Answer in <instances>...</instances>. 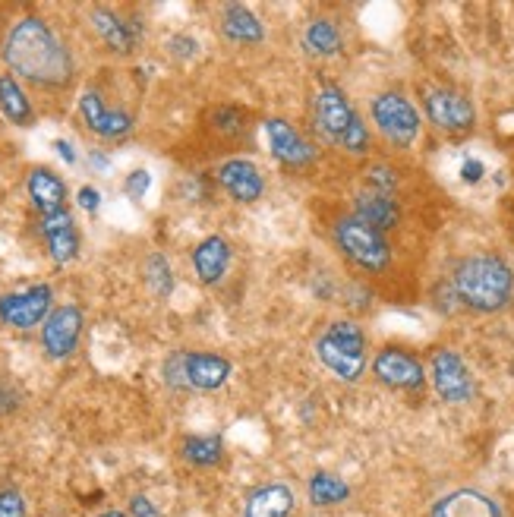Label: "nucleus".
Wrapping results in <instances>:
<instances>
[{
	"label": "nucleus",
	"mask_w": 514,
	"mask_h": 517,
	"mask_svg": "<svg viewBox=\"0 0 514 517\" xmlns=\"http://www.w3.org/2000/svg\"><path fill=\"white\" fill-rule=\"evenodd\" d=\"M79 114H82V120H86V127L95 136H101V139H123V136L133 130V123H136L133 114H127V111H111V108H105V101H101V95L95 89L82 92V98H79Z\"/></svg>",
	"instance_id": "obj_12"
},
{
	"label": "nucleus",
	"mask_w": 514,
	"mask_h": 517,
	"mask_svg": "<svg viewBox=\"0 0 514 517\" xmlns=\"http://www.w3.org/2000/svg\"><path fill=\"white\" fill-rule=\"evenodd\" d=\"M82 309L79 306H57L41 325V347L51 360H67L82 335Z\"/></svg>",
	"instance_id": "obj_10"
},
{
	"label": "nucleus",
	"mask_w": 514,
	"mask_h": 517,
	"mask_svg": "<svg viewBox=\"0 0 514 517\" xmlns=\"http://www.w3.org/2000/svg\"><path fill=\"white\" fill-rule=\"evenodd\" d=\"M354 215L363 218L366 224H373L376 231H392L401 221V205L395 196L388 193H376V190H363L357 199H354Z\"/></svg>",
	"instance_id": "obj_20"
},
{
	"label": "nucleus",
	"mask_w": 514,
	"mask_h": 517,
	"mask_svg": "<svg viewBox=\"0 0 514 517\" xmlns=\"http://www.w3.org/2000/svg\"><path fill=\"white\" fill-rule=\"evenodd\" d=\"M426 517H505L499 502L477 489H455L429 508Z\"/></svg>",
	"instance_id": "obj_15"
},
{
	"label": "nucleus",
	"mask_w": 514,
	"mask_h": 517,
	"mask_svg": "<svg viewBox=\"0 0 514 517\" xmlns=\"http://www.w3.org/2000/svg\"><path fill=\"white\" fill-rule=\"evenodd\" d=\"M76 202H79V209H82V212L95 215V212H98V205H101V193L95 190V186H82V190L76 193Z\"/></svg>",
	"instance_id": "obj_35"
},
{
	"label": "nucleus",
	"mask_w": 514,
	"mask_h": 517,
	"mask_svg": "<svg viewBox=\"0 0 514 517\" xmlns=\"http://www.w3.org/2000/svg\"><path fill=\"white\" fill-rule=\"evenodd\" d=\"M221 32L228 41H234V45H259L265 38L259 16L243 4H228L221 10Z\"/></svg>",
	"instance_id": "obj_23"
},
{
	"label": "nucleus",
	"mask_w": 514,
	"mask_h": 517,
	"mask_svg": "<svg viewBox=\"0 0 514 517\" xmlns=\"http://www.w3.org/2000/svg\"><path fill=\"white\" fill-rule=\"evenodd\" d=\"M171 54H177L180 60H187V57H193L199 48H196V38H190V35H174L171 38Z\"/></svg>",
	"instance_id": "obj_36"
},
{
	"label": "nucleus",
	"mask_w": 514,
	"mask_h": 517,
	"mask_svg": "<svg viewBox=\"0 0 514 517\" xmlns=\"http://www.w3.org/2000/svg\"><path fill=\"white\" fill-rule=\"evenodd\" d=\"M228 268H231V246L224 237L212 234L193 250V272L202 284H209V287L218 284L224 275H228Z\"/></svg>",
	"instance_id": "obj_17"
},
{
	"label": "nucleus",
	"mask_w": 514,
	"mask_h": 517,
	"mask_svg": "<svg viewBox=\"0 0 514 517\" xmlns=\"http://www.w3.org/2000/svg\"><path fill=\"white\" fill-rule=\"evenodd\" d=\"M373 123L376 130L392 142L395 149H410L420 136V114L401 92H382L373 98Z\"/></svg>",
	"instance_id": "obj_5"
},
{
	"label": "nucleus",
	"mask_w": 514,
	"mask_h": 517,
	"mask_svg": "<svg viewBox=\"0 0 514 517\" xmlns=\"http://www.w3.org/2000/svg\"><path fill=\"white\" fill-rule=\"evenodd\" d=\"M344 45V38H341V29L332 23V19H325V16H316L306 23L303 29V48L306 54H313V57H332L338 54Z\"/></svg>",
	"instance_id": "obj_24"
},
{
	"label": "nucleus",
	"mask_w": 514,
	"mask_h": 517,
	"mask_svg": "<svg viewBox=\"0 0 514 517\" xmlns=\"http://www.w3.org/2000/svg\"><path fill=\"white\" fill-rule=\"evenodd\" d=\"M332 237L338 250L354 265H360L363 272H385V268L392 265V246H388L385 234L357 215L338 218Z\"/></svg>",
	"instance_id": "obj_4"
},
{
	"label": "nucleus",
	"mask_w": 514,
	"mask_h": 517,
	"mask_svg": "<svg viewBox=\"0 0 514 517\" xmlns=\"http://www.w3.org/2000/svg\"><path fill=\"white\" fill-rule=\"evenodd\" d=\"M4 60L13 76L41 89H60L73 79V57L67 45L41 16H23L4 41Z\"/></svg>",
	"instance_id": "obj_1"
},
{
	"label": "nucleus",
	"mask_w": 514,
	"mask_h": 517,
	"mask_svg": "<svg viewBox=\"0 0 514 517\" xmlns=\"http://www.w3.org/2000/svg\"><path fill=\"white\" fill-rule=\"evenodd\" d=\"M41 237L48 243V256L57 262V265H67L76 259L79 253V234H76V224H73V215L67 209L60 212H51V215H41Z\"/></svg>",
	"instance_id": "obj_14"
},
{
	"label": "nucleus",
	"mask_w": 514,
	"mask_h": 517,
	"mask_svg": "<svg viewBox=\"0 0 514 517\" xmlns=\"http://www.w3.org/2000/svg\"><path fill=\"white\" fill-rule=\"evenodd\" d=\"M316 357L328 372H335V376L344 382H357L366 372V354H354V350L335 344L328 335L316 338Z\"/></svg>",
	"instance_id": "obj_18"
},
{
	"label": "nucleus",
	"mask_w": 514,
	"mask_h": 517,
	"mask_svg": "<svg viewBox=\"0 0 514 517\" xmlns=\"http://www.w3.org/2000/svg\"><path fill=\"white\" fill-rule=\"evenodd\" d=\"M316 127L322 130V136L332 142V146H338L344 152H351V155L369 152L366 123L335 82H322L316 92Z\"/></svg>",
	"instance_id": "obj_3"
},
{
	"label": "nucleus",
	"mask_w": 514,
	"mask_h": 517,
	"mask_svg": "<svg viewBox=\"0 0 514 517\" xmlns=\"http://www.w3.org/2000/svg\"><path fill=\"white\" fill-rule=\"evenodd\" d=\"M322 335H328L335 344H341L347 350H354V354H366V335L354 319H335Z\"/></svg>",
	"instance_id": "obj_29"
},
{
	"label": "nucleus",
	"mask_w": 514,
	"mask_h": 517,
	"mask_svg": "<svg viewBox=\"0 0 514 517\" xmlns=\"http://www.w3.org/2000/svg\"><path fill=\"white\" fill-rule=\"evenodd\" d=\"M54 149H57V155L64 158L67 164H76V152H73V146H70L67 139H57V142H54Z\"/></svg>",
	"instance_id": "obj_39"
},
{
	"label": "nucleus",
	"mask_w": 514,
	"mask_h": 517,
	"mask_svg": "<svg viewBox=\"0 0 514 517\" xmlns=\"http://www.w3.org/2000/svg\"><path fill=\"white\" fill-rule=\"evenodd\" d=\"M218 183L234 202H256L265 193V180L259 168L246 158H231L218 168Z\"/></svg>",
	"instance_id": "obj_13"
},
{
	"label": "nucleus",
	"mask_w": 514,
	"mask_h": 517,
	"mask_svg": "<svg viewBox=\"0 0 514 517\" xmlns=\"http://www.w3.org/2000/svg\"><path fill=\"white\" fill-rule=\"evenodd\" d=\"M26 193L32 199V205L41 215H51L64 209V199H67V183L60 180L51 168H35L26 177Z\"/></svg>",
	"instance_id": "obj_19"
},
{
	"label": "nucleus",
	"mask_w": 514,
	"mask_h": 517,
	"mask_svg": "<svg viewBox=\"0 0 514 517\" xmlns=\"http://www.w3.org/2000/svg\"><path fill=\"white\" fill-rule=\"evenodd\" d=\"M149 186H152V174L149 171H133L127 180H123V193H127L130 199H142L149 193Z\"/></svg>",
	"instance_id": "obj_34"
},
{
	"label": "nucleus",
	"mask_w": 514,
	"mask_h": 517,
	"mask_svg": "<svg viewBox=\"0 0 514 517\" xmlns=\"http://www.w3.org/2000/svg\"><path fill=\"white\" fill-rule=\"evenodd\" d=\"M451 291H455L458 303L477 309V313H499L514 294V272L502 256H467L455 265Z\"/></svg>",
	"instance_id": "obj_2"
},
{
	"label": "nucleus",
	"mask_w": 514,
	"mask_h": 517,
	"mask_svg": "<svg viewBox=\"0 0 514 517\" xmlns=\"http://www.w3.org/2000/svg\"><path fill=\"white\" fill-rule=\"evenodd\" d=\"M429 372H433V385L439 398L448 404H464L474 398V376H470L467 363L455 354V350L439 347L433 360H429Z\"/></svg>",
	"instance_id": "obj_9"
},
{
	"label": "nucleus",
	"mask_w": 514,
	"mask_h": 517,
	"mask_svg": "<svg viewBox=\"0 0 514 517\" xmlns=\"http://www.w3.org/2000/svg\"><path fill=\"white\" fill-rule=\"evenodd\" d=\"M183 350H177V354L168 357V363H164V382L174 385V388H190L187 385V366H183Z\"/></svg>",
	"instance_id": "obj_33"
},
{
	"label": "nucleus",
	"mask_w": 514,
	"mask_h": 517,
	"mask_svg": "<svg viewBox=\"0 0 514 517\" xmlns=\"http://www.w3.org/2000/svg\"><path fill=\"white\" fill-rule=\"evenodd\" d=\"M423 111L429 123L445 133H467L477 120L470 98L455 89H429L423 95Z\"/></svg>",
	"instance_id": "obj_7"
},
{
	"label": "nucleus",
	"mask_w": 514,
	"mask_h": 517,
	"mask_svg": "<svg viewBox=\"0 0 514 517\" xmlns=\"http://www.w3.org/2000/svg\"><path fill=\"white\" fill-rule=\"evenodd\" d=\"M483 161H474V158H470V161H464V168H461V177L467 180V183H477V180H483Z\"/></svg>",
	"instance_id": "obj_38"
},
{
	"label": "nucleus",
	"mask_w": 514,
	"mask_h": 517,
	"mask_svg": "<svg viewBox=\"0 0 514 517\" xmlns=\"http://www.w3.org/2000/svg\"><path fill=\"white\" fill-rule=\"evenodd\" d=\"M146 284L155 297H171L174 291V272H171V262L164 259L161 253H152L146 259Z\"/></svg>",
	"instance_id": "obj_28"
},
{
	"label": "nucleus",
	"mask_w": 514,
	"mask_h": 517,
	"mask_svg": "<svg viewBox=\"0 0 514 517\" xmlns=\"http://www.w3.org/2000/svg\"><path fill=\"white\" fill-rule=\"evenodd\" d=\"M265 136H269V149L278 164L291 171H303L316 164V146L310 139H303V133L287 123L284 117H269L265 120Z\"/></svg>",
	"instance_id": "obj_8"
},
{
	"label": "nucleus",
	"mask_w": 514,
	"mask_h": 517,
	"mask_svg": "<svg viewBox=\"0 0 514 517\" xmlns=\"http://www.w3.org/2000/svg\"><path fill=\"white\" fill-rule=\"evenodd\" d=\"M92 26L98 32V38L117 54H130L142 38V26L136 23V19H123L120 13H114L108 7L92 10Z\"/></svg>",
	"instance_id": "obj_16"
},
{
	"label": "nucleus",
	"mask_w": 514,
	"mask_h": 517,
	"mask_svg": "<svg viewBox=\"0 0 514 517\" xmlns=\"http://www.w3.org/2000/svg\"><path fill=\"white\" fill-rule=\"evenodd\" d=\"M366 183H369V190L392 196L398 190V174L388 168V164H369V168H366Z\"/></svg>",
	"instance_id": "obj_30"
},
{
	"label": "nucleus",
	"mask_w": 514,
	"mask_h": 517,
	"mask_svg": "<svg viewBox=\"0 0 514 517\" xmlns=\"http://www.w3.org/2000/svg\"><path fill=\"white\" fill-rule=\"evenodd\" d=\"M54 291L48 284H32L26 291L0 297V322L10 328H35L51 316Z\"/></svg>",
	"instance_id": "obj_6"
},
{
	"label": "nucleus",
	"mask_w": 514,
	"mask_h": 517,
	"mask_svg": "<svg viewBox=\"0 0 514 517\" xmlns=\"http://www.w3.org/2000/svg\"><path fill=\"white\" fill-rule=\"evenodd\" d=\"M306 489H310V502L319 505V508L341 505V502H347V495H351V486H347L341 477H335V473H328V470L313 473V480Z\"/></svg>",
	"instance_id": "obj_26"
},
{
	"label": "nucleus",
	"mask_w": 514,
	"mask_h": 517,
	"mask_svg": "<svg viewBox=\"0 0 514 517\" xmlns=\"http://www.w3.org/2000/svg\"><path fill=\"white\" fill-rule=\"evenodd\" d=\"M183 461H190L193 467H215L224 458V445L218 436H190L183 439Z\"/></svg>",
	"instance_id": "obj_27"
},
{
	"label": "nucleus",
	"mask_w": 514,
	"mask_h": 517,
	"mask_svg": "<svg viewBox=\"0 0 514 517\" xmlns=\"http://www.w3.org/2000/svg\"><path fill=\"white\" fill-rule=\"evenodd\" d=\"M130 517H161L158 508L146 499V495H133L130 499Z\"/></svg>",
	"instance_id": "obj_37"
},
{
	"label": "nucleus",
	"mask_w": 514,
	"mask_h": 517,
	"mask_svg": "<svg viewBox=\"0 0 514 517\" xmlns=\"http://www.w3.org/2000/svg\"><path fill=\"white\" fill-rule=\"evenodd\" d=\"M187 366V385L199 391H215L231 379V360H224L218 354H187L183 357Z\"/></svg>",
	"instance_id": "obj_21"
},
{
	"label": "nucleus",
	"mask_w": 514,
	"mask_h": 517,
	"mask_svg": "<svg viewBox=\"0 0 514 517\" xmlns=\"http://www.w3.org/2000/svg\"><path fill=\"white\" fill-rule=\"evenodd\" d=\"M291 511H294V492L284 483L253 489L243 505V517H291Z\"/></svg>",
	"instance_id": "obj_22"
},
{
	"label": "nucleus",
	"mask_w": 514,
	"mask_h": 517,
	"mask_svg": "<svg viewBox=\"0 0 514 517\" xmlns=\"http://www.w3.org/2000/svg\"><path fill=\"white\" fill-rule=\"evenodd\" d=\"M0 111H4L7 120L19 123V127H29V123H32L29 95L16 82V76H10V73L0 76Z\"/></svg>",
	"instance_id": "obj_25"
},
{
	"label": "nucleus",
	"mask_w": 514,
	"mask_h": 517,
	"mask_svg": "<svg viewBox=\"0 0 514 517\" xmlns=\"http://www.w3.org/2000/svg\"><path fill=\"white\" fill-rule=\"evenodd\" d=\"M373 372L382 385L398 388V391H420L426 382L423 363L401 347H382L373 360Z\"/></svg>",
	"instance_id": "obj_11"
},
{
	"label": "nucleus",
	"mask_w": 514,
	"mask_h": 517,
	"mask_svg": "<svg viewBox=\"0 0 514 517\" xmlns=\"http://www.w3.org/2000/svg\"><path fill=\"white\" fill-rule=\"evenodd\" d=\"M0 517H26V499L23 492L7 486L0 489Z\"/></svg>",
	"instance_id": "obj_32"
},
{
	"label": "nucleus",
	"mask_w": 514,
	"mask_h": 517,
	"mask_svg": "<svg viewBox=\"0 0 514 517\" xmlns=\"http://www.w3.org/2000/svg\"><path fill=\"white\" fill-rule=\"evenodd\" d=\"M92 164H95L98 171H108V158H105V155H98V152H95V155H92Z\"/></svg>",
	"instance_id": "obj_40"
},
{
	"label": "nucleus",
	"mask_w": 514,
	"mask_h": 517,
	"mask_svg": "<svg viewBox=\"0 0 514 517\" xmlns=\"http://www.w3.org/2000/svg\"><path fill=\"white\" fill-rule=\"evenodd\" d=\"M98 517H130V514H123V511H101Z\"/></svg>",
	"instance_id": "obj_41"
},
{
	"label": "nucleus",
	"mask_w": 514,
	"mask_h": 517,
	"mask_svg": "<svg viewBox=\"0 0 514 517\" xmlns=\"http://www.w3.org/2000/svg\"><path fill=\"white\" fill-rule=\"evenodd\" d=\"M215 127H218V133H224V136H240L243 130H246V111H240V108H218L215 111Z\"/></svg>",
	"instance_id": "obj_31"
}]
</instances>
